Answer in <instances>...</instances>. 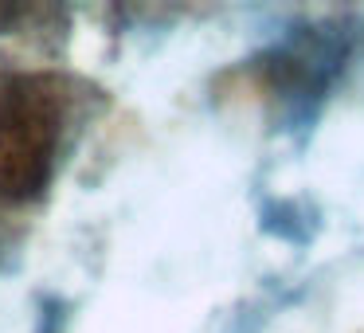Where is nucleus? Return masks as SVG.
<instances>
[{
	"label": "nucleus",
	"instance_id": "1",
	"mask_svg": "<svg viewBox=\"0 0 364 333\" xmlns=\"http://www.w3.org/2000/svg\"><path fill=\"white\" fill-rule=\"evenodd\" d=\"M63 134V95L43 75H0V204L43 192Z\"/></svg>",
	"mask_w": 364,
	"mask_h": 333
}]
</instances>
